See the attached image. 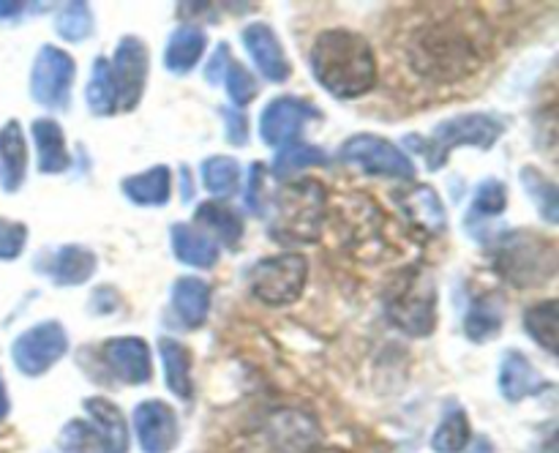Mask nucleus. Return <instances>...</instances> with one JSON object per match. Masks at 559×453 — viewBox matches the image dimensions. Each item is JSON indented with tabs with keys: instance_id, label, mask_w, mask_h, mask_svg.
<instances>
[{
	"instance_id": "obj_1",
	"label": "nucleus",
	"mask_w": 559,
	"mask_h": 453,
	"mask_svg": "<svg viewBox=\"0 0 559 453\" xmlns=\"http://www.w3.org/2000/svg\"><path fill=\"white\" fill-rule=\"evenodd\" d=\"M409 69L431 82H462L491 58V27L467 5H442L420 14L404 33Z\"/></svg>"
},
{
	"instance_id": "obj_2",
	"label": "nucleus",
	"mask_w": 559,
	"mask_h": 453,
	"mask_svg": "<svg viewBox=\"0 0 559 453\" xmlns=\"http://www.w3.org/2000/svg\"><path fill=\"white\" fill-rule=\"evenodd\" d=\"M317 82L336 98H358L377 85V55L360 33L331 27L314 38L309 52Z\"/></svg>"
},
{
	"instance_id": "obj_3",
	"label": "nucleus",
	"mask_w": 559,
	"mask_h": 453,
	"mask_svg": "<svg viewBox=\"0 0 559 453\" xmlns=\"http://www.w3.org/2000/svg\"><path fill=\"white\" fill-rule=\"evenodd\" d=\"M491 260L513 287H540L557 273V246L527 229H519L497 240Z\"/></svg>"
},
{
	"instance_id": "obj_4",
	"label": "nucleus",
	"mask_w": 559,
	"mask_h": 453,
	"mask_svg": "<svg viewBox=\"0 0 559 453\" xmlns=\"http://www.w3.org/2000/svg\"><path fill=\"white\" fill-rule=\"evenodd\" d=\"M385 311L407 336H429L437 327L435 278L420 267H407L393 278L385 295Z\"/></svg>"
},
{
	"instance_id": "obj_5",
	"label": "nucleus",
	"mask_w": 559,
	"mask_h": 453,
	"mask_svg": "<svg viewBox=\"0 0 559 453\" xmlns=\"http://www.w3.org/2000/svg\"><path fill=\"white\" fill-rule=\"evenodd\" d=\"M322 211H325V186L320 180H298L284 186L276 194V224L273 238L311 243L320 235Z\"/></svg>"
},
{
	"instance_id": "obj_6",
	"label": "nucleus",
	"mask_w": 559,
	"mask_h": 453,
	"mask_svg": "<svg viewBox=\"0 0 559 453\" xmlns=\"http://www.w3.org/2000/svg\"><path fill=\"white\" fill-rule=\"evenodd\" d=\"M500 136V120H495L491 115L484 112H469L451 120H442V123L431 131L429 140L420 136V142H426V147H418V151L424 153L429 169H442L445 167V158L451 156V151H456V147L469 145L480 147V151H489Z\"/></svg>"
},
{
	"instance_id": "obj_7",
	"label": "nucleus",
	"mask_w": 559,
	"mask_h": 453,
	"mask_svg": "<svg viewBox=\"0 0 559 453\" xmlns=\"http://www.w3.org/2000/svg\"><path fill=\"white\" fill-rule=\"evenodd\" d=\"M309 278V262L298 251L273 254L251 267L249 289L257 300L267 306H287L300 298Z\"/></svg>"
},
{
	"instance_id": "obj_8",
	"label": "nucleus",
	"mask_w": 559,
	"mask_h": 453,
	"mask_svg": "<svg viewBox=\"0 0 559 453\" xmlns=\"http://www.w3.org/2000/svg\"><path fill=\"white\" fill-rule=\"evenodd\" d=\"M66 353H69V336H66V327L58 320H47L27 327L11 344V358H14L16 369L27 377L47 374Z\"/></svg>"
},
{
	"instance_id": "obj_9",
	"label": "nucleus",
	"mask_w": 559,
	"mask_h": 453,
	"mask_svg": "<svg viewBox=\"0 0 559 453\" xmlns=\"http://www.w3.org/2000/svg\"><path fill=\"white\" fill-rule=\"evenodd\" d=\"M76 65L66 49L55 44H44L33 60L31 71V96L41 107L66 109L71 98V85H74Z\"/></svg>"
},
{
	"instance_id": "obj_10",
	"label": "nucleus",
	"mask_w": 559,
	"mask_h": 453,
	"mask_svg": "<svg viewBox=\"0 0 559 453\" xmlns=\"http://www.w3.org/2000/svg\"><path fill=\"white\" fill-rule=\"evenodd\" d=\"M317 440H320V424L314 415L298 407H282L262 420V448L257 453H309Z\"/></svg>"
},
{
	"instance_id": "obj_11",
	"label": "nucleus",
	"mask_w": 559,
	"mask_h": 453,
	"mask_svg": "<svg viewBox=\"0 0 559 453\" xmlns=\"http://www.w3.org/2000/svg\"><path fill=\"white\" fill-rule=\"evenodd\" d=\"M342 162L355 164L358 169L369 175H380V178H399L413 180L415 167L407 158V153L391 140L377 134H355L344 142Z\"/></svg>"
},
{
	"instance_id": "obj_12",
	"label": "nucleus",
	"mask_w": 559,
	"mask_h": 453,
	"mask_svg": "<svg viewBox=\"0 0 559 453\" xmlns=\"http://www.w3.org/2000/svg\"><path fill=\"white\" fill-rule=\"evenodd\" d=\"M317 118H322V112L309 102V98H298V96L273 98L260 115V136L265 145L278 147V151H282V147L298 142V136L304 134L306 123Z\"/></svg>"
},
{
	"instance_id": "obj_13",
	"label": "nucleus",
	"mask_w": 559,
	"mask_h": 453,
	"mask_svg": "<svg viewBox=\"0 0 559 453\" xmlns=\"http://www.w3.org/2000/svg\"><path fill=\"white\" fill-rule=\"evenodd\" d=\"M112 71L118 109L131 112L140 104L147 82V47L136 36H123L115 47V58L109 63Z\"/></svg>"
},
{
	"instance_id": "obj_14",
	"label": "nucleus",
	"mask_w": 559,
	"mask_h": 453,
	"mask_svg": "<svg viewBox=\"0 0 559 453\" xmlns=\"http://www.w3.org/2000/svg\"><path fill=\"white\" fill-rule=\"evenodd\" d=\"M102 360L126 385H145L153 377L151 347L140 336L107 338L102 347Z\"/></svg>"
},
{
	"instance_id": "obj_15",
	"label": "nucleus",
	"mask_w": 559,
	"mask_h": 453,
	"mask_svg": "<svg viewBox=\"0 0 559 453\" xmlns=\"http://www.w3.org/2000/svg\"><path fill=\"white\" fill-rule=\"evenodd\" d=\"M134 431L145 453H169L178 445V415L173 407L158 398L136 404L134 409Z\"/></svg>"
},
{
	"instance_id": "obj_16",
	"label": "nucleus",
	"mask_w": 559,
	"mask_h": 453,
	"mask_svg": "<svg viewBox=\"0 0 559 453\" xmlns=\"http://www.w3.org/2000/svg\"><path fill=\"white\" fill-rule=\"evenodd\" d=\"M243 47L254 60L257 71L271 82H287L293 74L287 52H284L282 41L276 38L273 27L267 22H251L243 31Z\"/></svg>"
},
{
	"instance_id": "obj_17",
	"label": "nucleus",
	"mask_w": 559,
	"mask_h": 453,
	"mask_svg": "<svg viewBox=\"0 0 559 453\" xmlns=\"http://www.w3.org/2000/svg\"><path fill=\"white\" fill-rule=\"evenodd\" d=\"M549 388V380L530 363V358L519 349H508L500 363V393L508 402H522L527 396H538Z\"/></svg>"
},
{
	"instance_id": "obj_18",
	"label": "nucleus",
	"mask_w": 559,
	"mask_h": 453,
	"mask_svg": "<svg viewBox=\"0 0 559 453\" xmlns=\"http://www.w3.org/2000/svg\"><path fill=\"white\" fill-rule=\"evenodd\" d=\"M173 311L186 331L205 325L211 311V284L205 278L183 276L173 284Z\"/></svg>"
},
{
	"instance_id": "obj_19",
	"label": "nucleus",
	"mask_w": 559,
	"mask_h": 453,
	"mask_svg": "<svg viewBox=\"0 0 559 453\" xmlns=\"http://www.w3.org/2000/svg\"><path fill=\"white\" fill-rule=\"evenodd\" d=\"M396 202L402 205V211L407 213V218L415 227L426 229L431 235L445 233V205H442V200L437 196V191L431 186H413V189L399 191Z\"/></svg>"
},
{
	"instance_id": "obj_20",
	"label": "nucleus",
	"mask_w": 559,
	"mask_h": 453,
	"mask_svg": "<svg viewBox=\"0 0 559 453\" xmlns=\"http://www.w3.org/2000/svg\"><path fill=\"white\" fill-rule=\"evenodd\" d=\"M27 175V145L20 123L9 120L0 129V186L3 191L14 194L25 183Z\"/></svg>"
},
{
	"instance_id": "obj_21",
	"label": "nucleus",
	"mask_w": 559,
	"mask_h": 453,
	"mask_svg": "<svg viewBox=\"0 0 559 453\" xmlns=\"http://www.w3.org/2000/svg\"><path fill=\"white\" fill-rule=\"evenodd\" d=\"M123 194L129 196L134 205L142 207H158L167 205L169 194H173V172L164 164H156V167L145 169V172H136L123 178L120 183Z\"/></svg>"
},
{
	"instance_id": "obj_22",
	"label": "nucleus",
	"mask_w": 559,
	"mask_h": 453,
	"mask_svg": "<svg viewBox=\"0 0 559 453\" xmlns=\"http://www.w3.org/2000/svg\"><path fill=\"white\" fill-rule=\"evenodd\" d=\"M31 134L36 140L38 151V169L47 175L66 172L71 164L69 147H66V134L52 118H38L33 120Z\"/></svg>"
},
{
	"instance_id": "obj_23",
	"label": "nucleus",
	"mask_w": 559,
	"mask_h": 453,
	"mask_svg": "<svg viewBox=\"0 0 559 453\" xmlns=\"http://www.w3.org/2000/svg\"><path fill=\"white\" fill-rule=\"evenodd\" d=\"M207 36L202 27L197 25H180L178 31L169 36L167 49H164V65L173 74H189L200 58L205 55Z\"/></svg>"
},
{
	"instance_id": "obj_24",
	"label": "nucleus",
	"mask_w": 559,
	"mask_h": 453,
	"mask_svg": "<svg viewBox=\"0 0 559 453\" xmlns=\"http://www.w3.org/2000/svg\"><path fill=\"white\" fill-rule=\"evenodd\" d=\"M96 265L98 260L91 249L69 243L55 251L52 262H49V276L58 287H76V284H85L96 273Z\"/></svg>"
},
{
	"instance_id": "obj_25",
	"label": "nucleus",
	"mask_w": 559,
	"mask_h": 453,
	"mask_svg": "<svg viewBox=\"0 0 559 453\" xmlns=\"http://www.w3.org/2000/svg\"><path fill=\"white\" fill-rule=\"evenodd\" d=\"M169 240H173V251L183 265L191 267H213L218 262V246L213 243V238H207L200 229L189 227V224L178 222L173 224V233H169Z\"/></svg>"
},
{
	"instance_id": "obj_26",
	"label": "nucleus",
	"mask_w": 559,
	"mask_h": 453,
	"mask_svg": "<svg viewBox=\"0 0 559 453\" xmlns=\"http://www.w3.org/2000/svg\"><path fill=\"white\" fill-rule=\"evenodd\" d=\"M85 413L87 420H93L107 440L109 453H129V429H126V418L118 404L104 396H91L85 398Z\"/></svg>"
},
{
	"instance_id": "obj_27",
	"label": "nucleus",
	"mask_w": 559,
	"mask_h": 453,
	"mask_svg": "<svg viewBox=\"0 0 559 453\" xmlns=\"http://www.w3.org/2000/svg\"><path fill=\"white\" fill-rule=\"evenodd\" d=\"M194 222L200 224L205 233L213 235V243L238 246L243 238V218L233 211V207L222 205V202H202L194 213ZM207 235V238H211Z\"/></svg>"
},
{
	"instance_id": "obj_28",
	"label": "nucleus",
	"mask_w": 559,
	"mask_h": 453,
	"mask_svg": "<svg viewBox=\"0 0 559 453\" xmlns=\"http://www.w3.org/2000/svg\"><path fill=\"white\" fill-rule=\"evenodd\" d=\"M158 355H162L164 363V380L167 388L178 398L189 402L194 388H191V353L175 338H162L158 342Z\"/></svg>"
},
{
	"instance_id": "obj_29",
	"label": "nucleus",
	"mask_w": 559,
	"mask_h": 453,
	"mask_svg": "<svg viewBox=\"0 0 559 453\" xmlns=\"http://www.w3.org/2000/svg\"><path fill=\"white\" fill-rule=\"evenodd\" d=\"M502 331V303L491 295L475 300L467 311V320H464V333H467L473 342L484 344L491 336Z\"/></svg>"
},
{
	"instance_id": "obj_30",
	"label": "nucleus",
	"mask_w": 559,
	"mask_h": 453,
	"mask_svg": "<svg viewBox=\"0 0 559 453\" xmlns=\"http://www.w3.org/2000/svg\"><path fill=\"white\" fill-rule=\"evenodd\" d=\"M85 98H87V107H91L93 115L118 112V93H115L112 71H109L107 58L93 60L91 82H87Z\"/></svg>"
},
{
	"instance_id": "obj_31",
	"label": "nucleus",
	"mask_w": 559,
	"mask_h": 453,
	"mask_svg": "<svg viewBox=\"0 0 559 453\" xmlns=\"http://www.w3.org/2000/svg\"><path fill=\"white\" fill-rule=\"evenodd\" d=\"M58 448L63 453H109L107 440L93 420H69L58 434Z\"/></svg>"
},
{
	"instance_id": "obj_32",
	"label": "nucleus",
	"mask_w": 559,
	"mask_h": 453,
	"mask_svg": "<svg viewBox=\"0 0 559 453\" xmlns=\"http://www.w3.org/2000/svg\"><path fill=\"white\" fill-rule=\"evenodd\" d=\"M469 437H473V431H469L467 415H464V409L453 407L448 409L445 418L437 426L435 437H431V448L440 453H462L469 448Z\"/></svg>"
},
{
	"instance_id": "obj_33",
	"label": "nucleus",
	"mask_w": 559,
	"mask_h": 453,
	"mask_svg": "<svg viewBox=\"0 0 559 453\" xmlns=\"http://www.w3.org/2000/svg\"><path fill=\"white\" fill-rule=\"evenodd\" d=\"M524 327L549 355L557 353V300H540L524 311Z\"/></svg>"
},
{
	"instance_id": "obj_34",
	"label": "nucleus",
	"mask_w": 559,
	"mask_h": 453,
	"mask_svg": "<svg viewBox=\"0 0 559 453\" xmlns=\"http://www.w3.org/2000/svg\"><path fill=\"white\" fill-rule=\"evenodd\" d=\"M320 164H328V153L322 147L309 145V142H293V145L282 147L273 162V175L282 180L293 178L300 169L306 167H320Z\"/></svg>"
},
{
	"instance_id": "obj_35",
	"label": "nucleus",
	"mask_w": 559,
	"mask_h": 453,
	"mask_svg": "<svg viewBox=\"0 0 559 453\" xmlns=\"http://www.w3.org/2000/svg\"><path fill=\"white\" fill-rule=\"evenodd\" d=\"M202 183L213 196H229L240 189V164L229 156H211L202 164Z\"/></svg>"
},
{
	"instance_id": "obj_36",
	"label": "nucleus",
	"mask_w": 559,
	"mask_h": 453,
	"mask_svg": "<svg viewBox=\"0 0 559 453\" xmlns=\"http://www.w3.org/2000/svg\"><path fill=\"white\" fill-rule=\"evenodd\" d=\"M508 207V186L502 180H484L475 189L473 202H469V213H467V224L484 222V218H497L502 216Z\"/></svg>"
},
{
	"instance_id": "obj_37",
	"label": "nucleus",
	"mask_w": 559,
	"mask_h": 453,
	"mask_svg": "<svg viewBox=\"0 0 559 453\" xmlns=\"http://www.w3.org/2000/svg\"><path fill=\"white\" fill-rule=\"evenodd\" d=\"M522 183H524V189H527V194L535 200V205H538L540 216H544L549 224H557L559 222V205H557L555 180L546 178L540 169L524 167L522 169Z\"/></svg>"
},
{
	"instance_id": "obj_38",
	"label": "nucleus",
	"mask_w": 559,
	"mask_h": 453,
	"mask_svg": "<svg viewBox=\"0 0 559 453\" xmlns=\"http://www.w3.org/2000/svg\"><path fill=\"white\" fill-rule=\"evenodd\" d=\"M58 33L63 41H85L93 33V14L87 3H66L60 5L58 14Z\"/></svg>"
},
{
	"instance_id": "obj_39",
	"label": "nucleus",
	"mask_w": 559,
	"mask_h": 453,
	"mask_svg": "<svg viewBox=\"0 0 559 453\" xmlns=\"http://www.w3.org/2000/svg\"><path fill=\"white\" fill-rule=\"evenodd\" d=\"M224 80H227V93L229 98H233L235 107H246L249 102H254L257 80L251 76V71L246 69L240 60L229 58L227 71H224Z\"/></svg>"
},
{
	"instance_id": "obj_40",
	"label": "nucleus",
	"mask_w": 559,
	"mask_h": 453,
	"mask_svg": "<svg viewBox=\"0 0 559 453\" xmlns=\"http://www.w3.org/2000/svg\"><path fill=\"white\" fill-rule=\"evenodd\" d=\"M27 243V227L22 222L0 218V260H16Z\"/></svg>"
},
{
	"instance_id": "obj_41",
	"label": "nucleus",
	"mask_w": 559,
	"mask_h": 453,
	"mask_svg": "<svg viewBox=\"0 0 559 453\" xmlns=\"http://www.w3.org/2000/svg\"><path fill=\"white\" fill-rule=\"evenodd\" d=\"M222 115L224 123H227V140L233 142V145H246V142H249V118H246L243 112H238V109L229 107H224Z\"/></svg>"
},
{
	"instance_id": "obj_42",
	"label": "nucleus",
	"mask_w": 559,
	"mask_h": 453,
	"mask_svg": "<svg viewBox=\"0 0 559 453\" xmlns=\"http://www.w3.org/2000/svg\"><path fill=\"white\" fill-rule=\"evenodd\" d=\"M265 164H251L249 172V194H246V205L254 213H265V205H262V175H265Z\"/></svg>"
},
{
	"instance_id": "obj_43",
	"label": "nucleus",
	"mask_w": 559,
	"mask_h": 453,
	"mask_svg": "<svg viewBox=\"0 0 559 453\" xmlns=\"http://www.w3.org/2000/svg\"><path fill=\"white\" fill-rule=\"evenodd\" d=\"M229 58H233V55H229V47H227V44H218V47L213 49L211 63H207V69H205V80L211 82V85H216V82L222 80L224 71H227Z\"/></svg>"
},
{
	"instance_id": "obj_44",
	"label": "nucleus",
	"mask_w": 559,
	"mask_h": 453,
	"mask_svg": "<svg viewBox=\"0 0 559 453\" xmlns=\"http://www.w3.org/2000/svg\"><path fill=\"white\" fill-rule=\"evenodd\" d=\"M25 3H0V20H11V16H20V11H25Z\"/></svg>"
},
{
	"instance_id": "obj_45",
	"label": "nucleus",
	"mask_w": 559,
	"mask_h": 453,
	"mask_svg": "<svg viewBox=\"0 0 559 453\" xmlns=\"http://www.w3.org/2000/svg\"><path fill=\"white\" fill-rule=\"evenodd\" d=\"M469 453H495V448H491V442L486 437H478V440H473Z\"/></svg>"
},
{
	"instance_id": "obj_46",
	"label": "nucleus",
	"mask_w": 559,
	"mask_h": 453,
	"mask_svg": "<svg viewBox=\"0 0 559 453\" xmlns=\"http://www.w3.org/2000/svg\"><path fill=\"white\" fill-rule=\"evenodd\" d=\"M9 415V393H5V385H3V377H0V420Z\"/></svg>"
},
{
	"instance_id": "obj_47",
	"label": "nucleus",
	"mask_w": 559,
	"mask_h": 453,
	"mask_svg": "<svg viewBox=\"0 0 559 453\" xmlns=\"http://www.w3.org/2000/svg\"><path fill=\"white\" fill-rule=\"evenodd\" d=\"M180 178H183V200L189 202L191 196H194V189H191V175H189V169H183V172H180Z\"/></svg>"
},
{
	"instance_id": "obj_48",
	"label": "nucleus",
	"mask_w": 559,
	"mask_h": 453,
	"mask_svg": "<svg viewBox=\"0 0 559 453\" xmlns=\"http://www.w3.org/2000/svg\"><path fill=\"white\" fill-rule=\"evenodd\" d=\"M309 453H342V451H336V448H311Z\"/></svg>"
}]
</instances>
